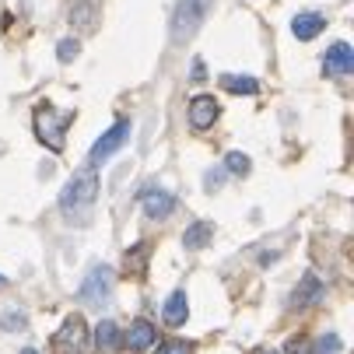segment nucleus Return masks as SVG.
<instances>
[{"label":"nucleus","mask_w":354,"mask_h":354,"mask_svg":"<svg viewBox=\"0 0 354 354\" xmlns=\"http://www.w3.org/2000/svg\"><path fill=\"white\" fill-rule=\"evenodd\" d=\"M95 200H98V172L81 169V172L64 186V193H60V211H64L67 218H81V221H84V214L95 207Z\"/></svg>","instance_id":"f257e3e1"},{"label":"nucleus","mask_w":354,"mask_h":354,"mask_svg":"<svg viewBox=\"0 0 354 354\" xmlns=\"http://www.w3.org/2000/svg\"><path fill=\"white\" fill-rule=\"evenodd\" d=\"M71 113H60L53 106H39L35 109V137L49 147V151H64V137L71 127Z\"/></svg>","instance_id":"f03ea898"},{"label":"nucleus","mask_w":354,"mask_h":354,"mask_svg":"<svg viewBox=\"0 0 354 354\" xmlns=\"http://www.w3.org/2000/svg\"><path fill=\"white\" fill-rule=\"evenodd\" d=\"M207 8H211V0H179V8L172 15V39L176 42L193 39L196 28L204 25V18H207Z\"/></svg>","instance_id":"7ed1b4c3"},{"label":"nucleus","mask_w":354,"mask_h":354,"mask_svg":"<svg viewBox=\"0 0 354 354\" xmlns=\"http://www.w3.org/2000/svg\"><path fill=\"white\" fill-rule=\"evenodd\" d=\"M109 295H113V267L95 263V267L88 270V277H84L77 298L84 301V306H102V301H109Z\"/></svg>","instance_id":"20e7f679"},{"label":"nucleus","mask_w":354,"mask_h":354,"mask_svg":"<svg viewBox=\"0 0 354 354\" xmlns=\"http://www.w3.org/2000/svg\"><path fill=\"white\" fill-rule=\"evenodd\" d=\"M130 130H133V123L130 120H120V123H113L102 137L95 140V147H91V165H102L106 158H113L116 151L130 140Z\"/></svg>","instance_id":"39448f33"},{"label":"nucleus","mask_w":354,"mask_h":354,"mask_svg":"<svg viewBox=\"0 0 354 354\" xmlns=\"http://www.w3.org/2000/svg\"><path fill=\"white\" fill-rule=\"evenodd\" d=\"M88 333H84V323L74 316L64 323V330L57 333V344H53V354H88Z\"/></svg>","instance_id":"423d86ee"},{"label":"nucleus","mask_w":354,"mask_h":354,"mask_svg":"<svg viewBox=\"0 0 354 354\" xmlns=\"http://www.w3.org/2000/svg\"><path fill=\"white\" fill-rule=\"evenodd\" d=\"M323 71L333 74V77H347L354 71V49L347 42H333L323 57Z\"/></svg>","instance_id":"0eeeda50"},{"label":"nucleus","mask_w":354,"mask_h":354,"mask_svg":"<svg viewBox=\"0 0 354 354\" xmlns=\"http://www.w3.org/2000/svg\"><path fill=\"white\" fill-rule=\"evenodd\" d=\"M218 113H221V106L214 102L211 95H196L193 102H189V123H193V130H207V127H214Z\"/></svg>","instance_id":"6e6552de"},{"label":"nucleus","mask_w":354,"mask_h":354,"mask_svg":"<svg viewBox=\"0 0 354 354\" xmlns=\"http://www.w3.org/2000/svg\"><path fill=\"white\" fill-rule=\"evenodd\" d=\"M140 204H144V214H147L151 221H165V218L176 211V200H172V193H165V189H147V193L140 196Z\"/></svg>","instance_id":"1a4fd4ad"},{"label":"nucleus","mask_w":354,"mask_h":354,"mask_svg":"<svg viewBox=\"0 0 354 354\" xmlns=\"http://www.w3.org/2000/svg\"><path fill=\"white\" fill-rule=\"evenodd\" d=\"M123 340H127L130 351H147L151 344L158 340V330H155V323H147V319H133Z\"/></svg>","instance_id":"9d476101"},{"label":"nucleus","mask_w":354,"mask_h":354,"mask_svg":"<svg viewBox=\"0 0 354 354\" xmlns=\"http://www.w3.org/2000/svg\"><path fill=\"white\" fill-rule=\"evenodd\" d=\"M186 316H189V301H186V291H172V295L165 298L162 319H165L169 326H183V323H186Z\"/></svg>","instance_id":"9b49d317"},{"label":"nucleus","mask_w":354,"mask_h":354,"mask_svg":"<svg viewBox=\"0 0 354 354\" xmlns=\"http://www.w3.org/2000/svg\"><path fill=\"white\" fill-rule=\"evenodd\" d=\"M326 28V18L323 15H298L295 21H291V32H295V39H301V42H309V39H316L319 32Z\"/></svg>","instance_id":"f8f14e48"},{"label":"nucleus","mask_w":354,"mask_h":354,"mask_svg":"<svg viewBox=\"0 0 354 354\" xmlns=\"http://www.w3.org/2000/svg\"><path fill=\"white\" fill-rule=\"evenodd\" d=\"M211 235H214V225H207V221H196L193 228H186L183 245H186V249H200V245H207V242H211Z\"/></svg>","instance_id":"ddd939ff"},{"label":"nucleus","mask_w":354,"mask_h":354,"mask_svg":"<svg viewBox=\"0 0 354 354\" xmlns=\"http://www.w3.org/2000/svg\"><path fill=\"white\" fill-rule=\"evenodd\" d=\"M221 88H228V91H235V95H257V91H260V81H257V77L225 74V77H221Z\"/></svg>","instance_id":"4468645a"},{"label":"nucleus","mask_w":354,"mask_h":354,"mask_svg":"<svg viewBox=\"0 0 354 354\" xmlns=\"http://www.w3.org/2000/svg\"><path fill=\"white\" fill-rule=\"evenodd\" d=\"M95 344H98V347H120V330H116L113 319H102V323H98V330H95Z\"/></svg>","instance_id":"2eb2a0df"},{"label":"nucleus","mask_w":354,"mask_h":354,"mask_svg":"<svg viewBox=\"0 0 354 354\" xmlns=\"http://www.w3.org/2000/svg\"><path fill=\"white\" fill-rule=\"evenodd\" d=\"M319 295H323V284L309 274V277H306V288H301V295H295L291 301H295V306H306V301H313V298H319Z\"/></svg>","instance_id":"dca6fc26"},{"label":"nucleus","mask_w":354,"mask_h":354,"mask_svg":"<svg viewBox=\"0 0 354 354\" xmlns=\"http://www.w3.org/2000/svg\"><path fill=\"white\" fill-rule=\"evenodd\" d=\"M225 169H228L232 176H245V172L252 169V162H249V158L242 155V151H232V155L225 158Z\"/></svg>","instance_id":"f3484780"},{"label":"nucleus","mask_w":354,"mask_h":354,"mask_svg":"<svg viewBox=\"0 0 354 354\" xmlns=\"http://www.w3.org/2000/svg\"><path fill=\"white\" fill-rule=\"evenodd\" d=\"M81 53V46H77V39H64L60 46H57V57H60V64H71L74 57Z\"/></svg>","instance_id":"a211bd4d"},{"label":"nucleus","mask_w":354,"mask_h":354,"mask_svg":"<svg viewBox=\"0 0 354 354\" xmlns=\"http://www.w3.org/2000/svg\"><path fill=\"white\" fill-rule=\"evenodd\" d=\"M313 354H340V340H337L333 333H326V337L316 340V351H313Z\"/></svg>","instance_id":"6ab92c4d"},{"label":"nucleus","mask_w":354,"mask_h":354,"mask_svg":"<svg viewBox=\"0 0 354 354\" xmlns=\"http://www.w3.org/2000/svg\"><path fill=\"white\" fill-rule=\"evenodd\" d=\"M155 354H189V344L186 340H165Z\"/></svg>","instance_id":"aec40b11"},{"label":"nucleus","mask_w":354,"mask_h":354,"mask_svg":"<svg viewBox=\"0 0 354 354\" xmlns=\"http://www.w3.org/2000/svg\"><path fill=\"white\" fill-rule=\"evenodd\" d=\"M221 186H225V172H221V169L207 172V179H204V189H207V193H218Z\"/></svg>","instance_id":"412c9836"},{"label":"nucleus","mask_w":354,"mask_h":354,"mask_svg":"<svg viewBox=\"0 0 354 354\" xmlns=\"http://www.w3.org/2000/svg\"><path fill=\"white\" fill-rule=\"evenodd\" d=\"M288 354H313V347H309V340H288V347H284Z\"/></svg>","instance_id":"4be33fe9"},{"label":"nucleus","mask_w":354,"mask_h":354,"mask_svg":"<svg viewBox=\"0 0 354 354\" xmlns=\"http://www.w3.org/2000/svg\"><path fill=\"white\" fill-rule=\"evenodd\" d=\"M4 326H8V330H15V326L21 330V326H25V316H4Z\"/></svg>","instance_id":"5701e85b"},{"label":"nucleus","mask_w":354,"mask_h":354,"mask_svg":"<svg viewBox=\"0 0 354 354\" xmlns=\"http://www.w3.org/2000/svg\"><path fill=\"white\" fill-rule=\"evenodd\" d=\"M0 284H4V277H0Z\"/></svg>","instance_id":"b1692460"}]
</instances>
